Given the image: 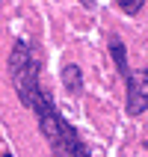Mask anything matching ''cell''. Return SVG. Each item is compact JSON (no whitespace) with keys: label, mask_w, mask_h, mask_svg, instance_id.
I'll return each instance as SVG.
<instances>
[{"label":"cell","mask_w":148,"mask_h":157,"mask_svg":"<svg viewBox=\"0 0 148 157\" xmlns=\"http://www.w3.org/2000/svg\"><path fill=\"white\" fill-rule=\"evenodd\" d=\"M148 107V68H136L127 74V113L139 116Z\"/></svg>","instance_id":"cell-1"},{"label":"cell","mask_w":148,"mask_h":157,"mask_svg":"<svg viewBox=\"0 0 148 157\" xmlns=\"http://www.w3.org/2000/svg\"><path fill=\"white\" fill-rule=\"evenodd\" d=\"M56 157H89V151H86V145H83V142L71 133L68 140L62 142V148L56 151Z\"/></svg>","instance_id":"cell-5"},{"label":"cell","mask_w":148,"mask_h":157,"mask_svg":"<svg viewBox=\"0 0 148 157\" xmlns=\"http://www.w3.org/2000/svg\"><path fill=\"white\" fill-rule=\"evenodd\" d=\"M12 86H15L21 104L33 107V98H36V92H39V59H30L27 68L15 71V74H12Z\"/></svg>","instance_id":"cell-2"},{"label":"cell","mask_w":148,"mask_h":157,"mask_svg":"<svg viewBox=\"0 0 148 157\" xmlns=\"http://www.w3.org/2000/svg\"><path fill=\"white\" fill-rule=\"evenodd\" d=\"M62 86H65V92L74 95V98L83 92V71H80V65H74V62L62 65Z\"/></svg>","instance_id":"cell-3"},{"label":"cell","mask_w":148,"mask_h":157,"mask_svg":"<svg viewBox=\"0 0 148 157\" xmlns=\"http://www.w3.org/2000/svg\"><path fill=\"white\" fill-rule=\"evenodd\" d=\"M110 56H113L116 68H119V74H124V80H127V74H131V65H127V51H124V42L119 39V36H110Z\"/></svg>","instance_id":"cell-4"},{"label":"cell","mask_w":148,"mask_h":157,"mask_svg":"<svg viewBox=\"0 0 148 157\" xmlns=\"http://www.w3.org/2000/svg\"><path fill=\"white\" fill-rule=\"evenodd\" d=\"M80 3H83V6H89V9L95 6V0H80Z\"/></svg>","instance_id":"cell-7"},{"label":"cell","mask_w":148,"mask_h":157,"mask_svg":"<svg viewBox=\"0 0 148 157\" xmlns=\"http://www.w3.org/2000/svg\"><path fill=\"white\" fill-rule=\"evenodd\" d=\"M119 6H122V12L124 15H136L142 6H145V0H116Z\"/></svg>","instance_id":"cell-6"},{"label":"cell","mask_w":148,"mask_h":157,"mask_svg":"<svg viewBox=\"0 0 148 157\" xmlns=\"http://www.w3.org/2000/svg\"><path fill=\"white\" fill-rule=\"evenodd\" d=\"M145 151H148V142H145Z\"/></svg>","instance_id":"cell-8"}]
</instances>
